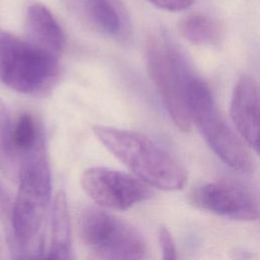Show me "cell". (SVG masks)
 Returning a JSON list of instances; mask_svg holds the SVG:
<instances>
[{
    "label": "cell",
    "instance_id": "cell-6",
    "mask_svg": "<svg viewBox=\"0 0 260 260\" xmlns=\"http://www.w3.org/2000/svg\"><path fill=\"white\" fill-rule=\"evenodd\" d=\"M78 235L95 258L142 259L147 255L146 243L136 228L102 207L82 211Z\"/></svg>",
    "mask_w": 260,
    "mask_h": 260
},
{
    "label": "cell",
    "instance_id": "cell-3",
    "mask_svg": "<svg viewBox=\"0 0 260 260\" xmlns=\"http://www.w3.org/2000/svg\"><path fill=\"white\" fill-rule=\"evenodd\" d=\"M146 67L174 124L183 132L190 131L188 86L194 74L185 55L167 31L158 30L148 37Z\"/></svg>",
    "mask_w": 260,
    "mask_h": 260
},
{
    "label": "cell",
    "instance_id": "cell-1",
    "mask_svg": "<svg viewBox=\"0 0 260 260\" xmlns=\"http://www.w3.org/2000/svg\"><path fill=\"white\" fill-rule=\"evenodd\" d=\"M19 187L10 211L7 238L17 258H36L42 253L41 230L51 196V171L45 145L25 155L20 165Z\"/></svg>",
    "mask_w": 260,
    "mask_h": 260
},
{
    "label": "cell",
    "instance_id": "cell-14",
    "mask_svg": "<svg viewBox=\"0 0 260 260\" xmlns=\"http://www.w3.org/2000/svg\"><path fill=\"white\" fill-rule=\"evenodd\" d=\"M12 124L9 111L0 99V172L8 179L17 181L20 159L13 147Z\"/></svg>",
    "mask_w": 260,
    "mask_h": 260
},
{
    "label": "cell",
    "instance_id": "cell-10",
    "mask_svg": "<svg viewBox=\"0 0 260 260\" xmlns=\"http://www.w3.org/2000/svg\"><path fill=\"white\" fill-rule=\"evenodd\" d=\"M66 9L83 24L109 37L128 29V18L119 0H63Z\"/></svg>",
    "mask_w": 260,
    "mask_h": 260
},
{
    "label": "cell",
    "instance_id": "cell-4",
    "mask_svg": "<svg viewBox=\"0 0 260 260\" xmlns=\"http://www.w3.org/2000/svg\"><path fill=\"white\" fill-rule=\"evenodd\" d=\"M188 108L192 124L224 164L243 173L255 170L252 149L230 127L209 87L195 75L188 86Z\"/></svg>",
    "mask_w": 260,
    "mask_h": 260
},
{
    "label": "cell",
    "instance_id": "cell-9",
    "mask_svg": "<svg viewBox=\"0 0 260 260\" xmlns=\"http://www.w3.org/2000/svg\"><path fill=\"white\" fill-rule=\"evenodd\" d=\"M231 119L241 138L248 146L259 151V91L256 80L248 74L242 75L233 90Z\"/></svg>",
    "mask_w": 260,
    "mask_h": 260
},
{
    "label": "cell",
    "instance_id": "cell-16",
    "mask_svg": "<svg viewBox=\"0 0 260 260\" xmlns=\"http://www.w3.org/2000/svg\"><path fill=\"white\" fill-rule=\"evenodd\" d=\"M158 244L161 251V257L166 260L177 259V249L175 241L169 229L166 225H160L158 229Z\"/></svg>",
    "mask_w": 260,
    "mask_h": 260
},
{
    "label": "cell",
    "instance_id": "cell-11",
    "mask_svg": "<svg viewBox=\"0 0 260 260\" xmlns=\"http://www.w3.org/2000/svg\"><path fill=\"white\" fill-rule=\"evenodd\" d=\"M27 41L35 46L59 56L65 45L61 26L51 11L41 3H31L25 14Z\"/></svg>",
    "mask_w": 260,
    "mask_h": 260
},
{
    "label": "cell",
    "instance_id": "cell-15",
    "mask_svg": "<svg viewBox=\"0 0 260 260\" xmlns=\"http://www.w3.org/2000/svg\"><path fill=\"white\" fill-rule=\"evenodd\" d=\"M12 142L20 165L25 155L44 145L41 129L30 114H21L12 124Z\"/></svg>",
    "mask_w": 260,
    "mask_h": 260
},
{
    "label": "cell",
    "instance_id": "cell-12",
    "mask_svg": "<svg viewBox=\"0 0 260 260\" xmlns=\"http://www.w3.org/2000/svg\"><path fill=\"white\" fill-rule=\"evenodd\" d=\"M51 244L47 258L71 259V224L65 191L59 190L53 201Z\"/></svg>",
    "mask_w": 260,
    "mask_h": 260
},
{
    "label": "cell",
    "instance_id": "cell-5",
    "mask_svg": "<svg viewBox=\"0 0 260 260\" xmlns=\"http://www.w3.org/2000/svg\"><path fill=\"white\" fill-rule=\"evenodd\" d=\"M59 74L57 56L0 29V80L9 88L38 94L50 88Z\"/></svg>",
    "mask_w": 260,
    "mask_h": 260
},
{
    "label": "cell",
    "instance_id": "cell-2",
    "mask_svg": "<svg viewBox=\"0 0 260 260\" xmlns=\"http://www.w3.org/2000/svg\"><path fill=\"white\" fill-rule=\"evenodd\" d=\"M100 142L146 185L166 191L182 189L187 182L185 167L145 134L112 126L94 125Z\"/></svg>",
    "mask_w": 260,
    "mask_h": 260
},
{
    "label": "cell",
    "instance_id": "cell-8",
    "mask_svg": "<svg viewBox=\"0 0 260 260\" xmlns=\"http://www.w3.org/2000/svg\"><path fill=\"white\" fill-rule=\"evenodd\" d=\"M202 209L237 220L258 218V201L246 188L234 183L216 181L201 185L193 194Z\"/></svg>",
    "mask_w": 260,
    "mask_h": 260
},
{
    "label": "cell",
    "instance_id": "cell-13",
    "mask_svg": "<svg viewBox=\"0 0 260 260\" xmlns=\"http://www.w3.org/2000/svg\"><path fill=\"white\" fill-rule=\"evenodd\" d=\"M178 30L186 41L196 46L217 45L222 37L219 23L203 13H194L182 18Z\"/></svg>",
    "mask_w": 260,
    "mask_h": 260
},
{
    "label": "cell",
    "instance_id": "cell-7",
    "mask_svg": "<svg viewBox=\"0 0 260 260\" xmlns=\"http://www.w3.org/2000/svg\"><path fill=\"white\" fill-rule=\"evenodd\" d=\"M81 186L90 199L109 210H126L151 194L147 185L135 176L105 167L85 170Z\"/></svg>",
    "mask_w": 260,
    "mask_h": 260
},
{
    "label": "cell",
    "instance_id": "cell-17",
    "mask_svg": "<svg viewBox=\"0 0 260 260\" xmlns=\"http://www.w3.org/2000/svg\"><path fill=\"white\" fill-rule=\"evenodd\" d=\"M157 8L168 11H182L189 8L194 0H146Z\"/></svg>",
    "mask_w": 260,
    "mask_h": 260
}]
</instances>
